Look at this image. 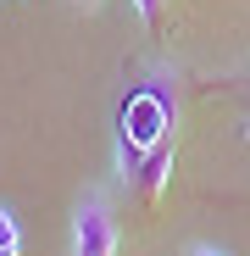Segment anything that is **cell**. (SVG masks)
I'll return each instance as SVG.
<instances>
[{
    "mask_svg": "<svg viewBox=\"0 0 250 256\" xmlns=\"http://www.w3.org/2000/svg\"><path fill=\"white\" fill-rule=\"evenodd\" d=\"M72 256H117V212L106 190H83L72 200Z\"/></svg>",
    "mask_w": 250,
    "mask_h": 256,
    "instance_id": "1",
    "label": "cell"
},
{
    "mask_svg": "<svg viewBox=\"0 0 250 256\" xmlns=\"http://www.w3.org/2000/svg\"><path fill=\"white\" fill-rule=\"evenodd\" d=\"M167 167H173V140H161V145L145 156V167L134 173V184H139L145 200H156V190H161V178H167Z\"/></svg>",
    "mask_w": 250,
    "mask_h": 256,
    "instance_id": "2",
    "label": "cell"
},
{
    "mask_svg": "<svg viewBox=\"0 0 250 256\" xmlns=\"http://www.w3.org/2000/svg\"><path fill=\"white\" fill-rule=\"evenodd\" d=\"M134 6V17L145 22V28H161V12H167V0H128Z\"/></svg>",
    "mask_w": 250,
    "mask_h": 256,
    "instance_id": "3",
    "label": "cell"
},
{
    "mask_svg": "<svg viewBox=\"0 0 250 256\" xmlns=\"http://www.w3.org/2000/svg\"><path fill=\"white\" fill-rule=\"evenodd\" d=\"M0 256H17V218L0 206Z\"/></svg>",
    "mask_w": 250,
    "mask_h": 256,
    "instance_id": "4",
    "label": "cell"
},
{
    "mask_svg": "<svg viewBox=\"0 0 250 256\" xmlns=\"http://www.w3.org/2000/svg\"><path fill=\"white\" fill-rule=\"evenodd\" d=\"M178 256H228V250H217V245H184Z\"/></svg>",
    "mask_w": 250,
    "mask_h": 256,
    "instance_id": "5",
    "label": "cell"
},
{
    "mask_svg": "<svg viewBox=\"0 0 250 256\" xmlns=\"http://www.w3.org/2000/svg\"><path fill=\"white\" fill-rule=\"evenodd\" d=\"M72 6H78V12H100L106 0H72Z\"/></svg>",
    "mask_w": 250,
    "mask_h": 256,
    "instance_id": "6",
    "label": "cell"
}]
</instances>
